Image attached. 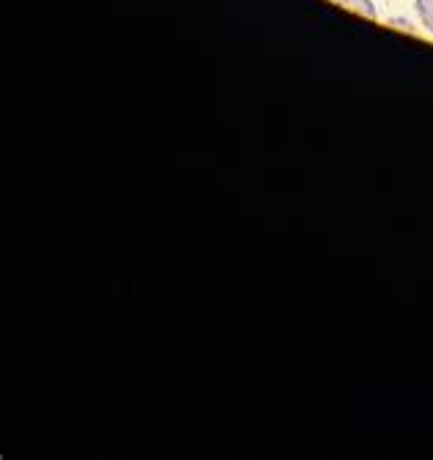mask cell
Returning a JSON list of instances; mask_svg holds the SVG:
<instances>
[{"instance_id": "6da1fadb", "label": "cell", "mask_w": 433, "mask_h": 460, "mask_svg": "<svg viewBox=\"0 0 433 460\" xmlns=\"http://www.w3.org/2000/svg\"><path fill=\"white\" fill-rule=\"evenodd\" d=\"M338 4H343L346 9H351L357 14H365L367 20H378V12L373 6V0H338Z\"/></svg>"}, {"instance_id": "7a4b0ae2", "label": "cell", "mask_w": 433, "mask_h": 460, "mask_svg": "<svg viewBox=\"0 0 433 460\" xmlns=\"http://www.w3.org/2000/svg\"><path fill=\"white\" fill-rule=\"evenodd\" d=\"M414 9H417V17H420L422 28L433 36V0H417Z\"/></svg>"}]
</instances>
